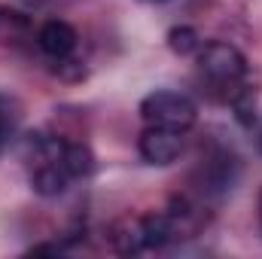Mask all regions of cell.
Segmentation results:
<instances>
[{
  "mask_svg": "<svg viewBox=\"0 0 262 259\" xmlns=\"http://www.w3.org/2000/svg\"><path fill=\"white\" fill-rule=\"evenodd\" d=\"M198 70L213 89H223L226 98L232 92V98H235L244 85V76H247V58L232 43L210 40L198 49Z\"/></svg>",
  "mask_w": 262,
  "mask_h": 259,
  "instance_id": "obj_1",
  "label": "cell"
},
{
  "mask_svg": "<svg viewBox=\"0 0 262 259\" xmlns=\"http://www.w3.org/2000/svg\"><path fill=\"white\" fill-rule=\"evenodd\" d=\"M140 119H143V125H152V128H168V131H183L186 134L195 125L198 107L183 92L156 89L140 101Z\"/></svg>",
  "mask_w": 262,
  "mask_h": 259,
  "instance_id": "obj_2",
  "label": "cell"
},
{
  "mask_svg": "<svg viewBox=\"0 0 262 259\" xmlns=\"http://www.w3.org/2000/svg\"><path fill=\"white\" fill-rule=\"evenodd\" d=\"M140 156L149 165H171L183 153V131H168V128H152L146 125L140 140H137Z\"/></svg>",
  "mask_w": 262,
  "mask_h": 259,
  "instance_id": "obj_3",
  "label": "cell"
},
{
  "mask_svg": "<svg viewBox=\"0 0 262 259\" xmlns=\"http://www.w3.org/2000/svg\"><path fill=\"white\" fill-rule=\"evenodd\" d=\"M37 46H40L43 55H49L52 61H67V58L76 52V46H79V34H76L67 21L52 18V21H46V25L40 28Z\"/></svg>",
  "mask_w": 262,
  "mask_h": 259,
  "instance_id": "obj_4",
  "label": "cell"
},
{
  "mask_svg": "<svg viewBox=\"0 0 262 259\" xmlns=\"http://www.w3.org/2000/svg\"><path fill=\"white\" fill-rule=\"evenodd\" d=\"M64 162H67V171H70L73 180L89 177V174L95 171V156H92V149H89L85 143H70V140H67Z\"/></svg>",
  "mask_w": 262,
  "mask_h": 259,
  "instance_id": "obj_5",
  "label": "cell"
},
{
  "mask_svg": "<svg viewBox=\"0 0 262 259\" xmlns=\"http://www.w3.org/2000/svg\"><path fill=\"white\" fill-rule=\"evenodd\" d=\"M168 46L177 52V55H192L201 49V40H198L195 28H171V34H168Z\"/></svg>",
  "mask_w": 262,
  "mask_h": 259,
  "instance_id": "obj_6",
  "label": "cell"
},
{
  "mask_svg": "<svg viewBox=\"0 0 262 259\" xmlns=\"http://www.w3.org/2000/svg\"><path fill=\"white\" fill-rule=\"evenodd\" d=\"M12 125H15V116L9 113L6 101L0 98V153H3V146H6V140H9V134H12Z\"/></svg>",
  "mask_w": 262,
  "mask_h": 259,
  "instance_id": "obj_7",
  "label": "cell"
},
{
  "mask_svg": "<svg viewBox=\"0 0 262 259\" xmlns=\"http://www.w3.org/2000/svg\"><path fill=\"white\" fill-rule=\"evenodd\" d=\"M259 226H262V192H259Z\"/></svg>",
  "mask_w": 262,
  "mask_h": 259,
  "instance_id": "obj_8",
  "label": "cell"
},
{
  "mask_svg": "<svg viewBox=\"0 0 262 259\" xmlns=\"http://www.w3.org/2000/svg\"><path fill=\"white\" fill-rule=\"evenodd\" d=\"M156 3H168V0H156Z\"/></svg>",
  "mask_w": 262,
  "mask_h": 259,
  "instance_id": "obj_9",
  "label": "cell"
}]
</instances>
